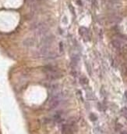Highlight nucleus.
Returning <instances> with one entry per match:
<instances>
[{
	"label": "nucleus",
	"mask_w": 127,
	"mask_h": 134,
	"mask_svg": "<svg viewBox=\"0 0 127 134\" xmlns=\"http://www.w3.org/2000/svg\"><path fill=\"white\" fill-rule=\"evenodd\" d=\"M45 72L46 73L47 77L51 80L58 79L61 78L62 75L61 71H59V69H57L53 66H46L45 68Z\"/></svg>",
	"instance_id": "f257e3e1"
},
{
	"label": "nucleus",
	"mask_w": 127,
	"mask_h": 134,
	"mask_svg": "<svg viewBox=\"0 0 127 134\" xmlns=\"http://www.w3.org/2000/svg\"><path fill=\"white\" fill-rule=\"evenodd\" d=\"M48 28L47 25L45 24H43V23L37 24L34 27V30L36 31V32L38 35H44V34H45L48 31Z\"/></svg>",
	"instance_id": "f03ea898"
},
{
	"label": "nucleus",
	"mask_w": 127,
	"mask_h": 134,
	"mask_svg": "<svg viewBox=\"0 0 127 134\" xmlns=\"http://www.w3.org/2000/svg\"><path fill=\"white\" fill-rule=\"evenodd\" d=\"M112 44L114 48L117 49H123L125 48V46H124V43L123 42L119 39V38H115L112 41Z\"/></svg>",
	"instance_id": "7ed1b4c3"
},
{
	"label": "nucleus",
	"mask_w": 127,
	"mask_h": 134,
	"mask_svg": "<svg viewBox=\"0 0 127 134\" xmlns=\"http://www.w3.org/2000/svg\"><path fill=\"white\" fill-rule=\"evenodd\" d=\"M79 33H80V35L82 37H84V38H88V39H89V31H88L87 28H86V27H80V29H79Z\"/></svg>",
	"instance_id": "20e7f679"
},
{
	"label": "nucleus",
	"mask_w": 127,
	"mask_h": 134,
	"mask_svg": "<svg viewBox=\"0 0 127 134\" xmlns=\"http://www.w3.org/2000/svg\"><path fill=\"white\" fill-rule=\"evenodd\" d=\"M34 42H35V41H34V38H26V39L23 42V46H26V47H30V46H32L34 45Z\"/></svg>",
	"instance_id": "39448f33"
},
{
	"label": "nucleus",
	"mask_w": 127,
	"mask_h": 134,
	"mask_svg": "<svg viewBox=\"0 0 127 134\" xmlns=\"http://www.w3.org/2000/svg\"><path fill=\"white\" fill-rule=\"evenodd\" d=\"M79 61H80V57L77 54H73L71 57L72 64H73V66H77Z\"/></svg>",
	"instance_id": "423d86ee"
},
{
	"label": "nucleus",
	"mask_w": 127,
	"mask_h": 134,
	"mask_svg": "<svg viewBox=\"0 0 127 134\" xmlns=\"http://www.w3.org/2000/svg\"><path fill=\"white\" fill-rule=\"evenodd\" d=\"M80 82L82 85H87V84H88L89 81H88V79H87V77H85V76H81V77L80 78Z\"/></svg>",
	"instance_id": "0eeeda50"
},
{
	"label": "nucleus",
	"mask_w": 127,
	"mask_h": 134,
	"mask_svg": "<svg viewBox=\"0 0 127 134\" xmlns=\"http://www.w3.org/2000/svg\"><path fill=\"white\" fill-rule=\"evenodd\" d=\"M91 119L92 121H95V120L97 119V117H96L94 114H92V115H91Z\"/></svg>",
	"instance_id": "6e6552de"
},
{
	"label": "nucleus",
	"mask_w": 127,
	"mask_h": 134,
	"mask_svg": "<svg viewBox=\"0 0 127 134\" xmlns=\"http://www.w3.org/2000/svg\"><path fill=\"white\" fill-rule=\"evenodd\" d=\"M69 9H70V11L72 13H73V15L75 16V11H74V8L72 6V5H69Z\"/></svg>",
	"instance_id": "1a4fd4ad"
},
{
	"label": "nucleus",
	"mask_w": 127,
	"mask_h": 134,
	"mask_svg": "<svg viewBox=\"0 0 127 134\" xmlns=\"http://www.w3.org/2000/svg\"><path fill=\"white\" fill-rule=\"evenodd\" d=\"M59 50H60V52H62V51H63V46H62V42H60V43H59Z\"/></svg>",
	"instance_id": "9d476101"
},
{
	"label": "nucleus",
	"mask_w": 127,
	"mask_h": 134,
	"mask_svg": "<svg viewBox=\"0 0 127 134\" xmlns=\"http://www.w3.org/2000/svg\"><path fill=\"white\" fill-rule=\"evenodd\" d=\"M77 4H78V5H82V3H81V1H80V0H77Z\"/></svg>",
	"instance_id": "9b49d317"
},
{
	"label": "nucleus",
	"mask_w": 127,
	"mask_h": 134,
	"mask_svg": "<svg viewBox=\"0 0 127 134\" xmlns=\"http://www.w3.org/2000/svg\"><path fill=\"white\" fill-rule=\"evenodd\" d=\"M121 134H127V131H123V132H122Z\"/></svg>",
	"instance_id": "f8f14e48"
},
{
	"label": "nucleus",
	"mask_w": 127,
	"mask_h": 134,
	"mask_svg": "<svg viewBox=\"0 0 127 134\" xmlns=\"http://www.w3.org/2000/svg\"><path fill=\"white\" fill-rule=\"evenodd\" d=\"M125 95H126V97L127 98V91H126V92H125Z\"/></svg>",
	"instance_id": "ddd939ff"
}]
</instances>
